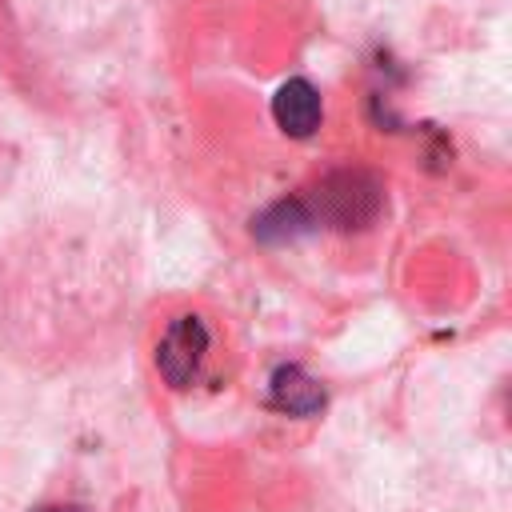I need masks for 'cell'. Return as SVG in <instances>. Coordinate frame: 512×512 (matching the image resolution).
I'll return each instance as SVG.
<instances>
[{
    "label": "cell",
    "mask_w": 512,
    "mask_h": 512,
    "mask_svg": "<svg viewBox=\"0 0 512 512\" xmlns=\"http://www.w3.org/2000/svg\"><path fill=\"white\" fill-rule=\"evenodd\" d=\"M272 116H276V124L288 136H312L320 128V116H324L320 92L308 80H300V76L296 80H284L276 88V96H272Z\"/></svg>",
    "instance_id": "7a4b0ae2"
},
{
    "label": "cell",
    "mask_w": 512,
    "mask_h": 512,
    "mask_svg": "<svg viewBox=\"0 0 512 512\" xmlns=\"http://www.w3.org/2000/svg\"><path fill=\"white\" fill-rule=\"evenodd\" d=\"M36 512H84V508H76V504H48V508H36Z\"/></svg>",
    "instance_id": "277c9868"
},
{
    "label": "cell",
    "mask_w": 512,
    "mask_h": 512,
    "mask_svg": "<svg viewBox=\"0 0 512 512\" xmlns=\"http://www.w3.org/2000/svg\"><path fill=\"white\" fill-rule=\"evenodd\" d=\"M280 376L292 384V392L276 384V396H280V404H284V408H292V412H312V408L324 400V396H320V388H316V380H308L300 368H288V372H280Z\"/></svg>",
    "instance_id": "3957f363"
},
{
    "label": "cell",
    "mask_w": 512,
    "mask_h": 512,
    "mask_svg": "<svg viewBox=\"0 0 512 512\" xmlns=\"http://www.w3.org/2000/svg\"><path fill=\"white\" fill-rule=\"evenodd\" d=\"M220 364V332L200 308L172 312L152 344V368L172 392L204 384Z\"/></svg>",
    "instance_id": "6da1fadb"
}]
</instances>
